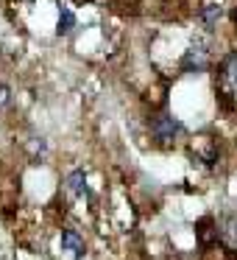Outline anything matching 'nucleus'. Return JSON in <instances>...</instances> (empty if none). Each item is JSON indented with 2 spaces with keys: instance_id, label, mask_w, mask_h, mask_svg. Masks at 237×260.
Here are the masks:
<instances>
[{
  "instance_id": "obj_1",
  "label": "nucleus",
  "mask_w": 237,
  "mask_h": 260,
  "mask_svg": "<svg viewBox=\"0 0 237 260\" xmlns=\"http://www.w3.org/2000/svg\"><path fill=\"white\" fill-rule=\"evenodd\" d=\"M151 135L159 146H170L181 135V123L176 118H170V115H156L151 120Z\"/></svg>"
},
{
  "instance_id": "obj_2",
  "label": "nucleus",
  "mask_w": 237,
  "mask_h": 260,
  "mask_svg": "<svg viewBox=\"0 0 237 260\" xmlns=\"http://www.w3.org/2000/svg\"><path fill=\"white\" fill-rule=\"evenodd\" d=\"M207 62H209V51H207V45L204 42H195V45H190V51L184 53V59H181V70H204L207 68Z\"/></svg>"
},
{
  "instance_id": "obj_3",
  "label": "nucleus",
  "mask_w": 237,
  "mask_h": 260,
  "mask_svg": "<svg viewBox=\"0 0 237 260\" xmlns=\"http://www.w3.org/2000/svg\"><path fill=\"white\" fill-rule=\"evenodd\" d=\"M62 249L70 252L75 260L84 257V241H81V235L75 230H62Z\"/></svg>"
},
{
  "instance_id": "obj_4",
  "label": "nucleus",
  "mask_w": 237,
  "mask_h": 260,
  "mask_svg": "<svg viewBox=\"0 0 237 260\" xmlns=\"http://www.w3.org/2000/svg\"><path fill=\"white\" fill-rule=\"evenodd\" d=\"M220 76H223V81L231 87V90H237V51H231L229 56L223 59V64H220Z\"/></svg>"
},
{
  "instance_id": "obj_5",
  "label": "nucleus",
  "mask_w": 237,
  "mask_h": 260,
  "mask_svg": "<svg viewBox=\"0 0 237 260\" xmlns=\"http://www.w3.org/2000/svg\"><path fill=\"white\" fill-rule=\"evenodd\" d=\"M220 14H223V12H220V6H218V3H207V6H204L201 12H198V20L204 23V28H207V31H212L215 25H218Z\"/></svg>"
},
{
  "instance_id": "obj_6",
  "label": "nucleus",
  "mask_w": 237,
  "mask_h": 260,
  "mask_svg": "<svg viewBox=\"0 0 237 260\" xmlns=\"http://www.w3.org/2000/svg\"><path fill=\"white\" fill-rule=\"evenodd\" d=\"M67 190L73 193V196H87V176H84V171H73V174L67 176Z\"/></svg>"
},
{
  "instance_id": "obj_7",
  "label": "nucleus",
  "mask_w": 237,
  "mask_h": 260,
  "mask_svg": "<svg viewBox=\"0 0 237 260\" xmlns=\"http://www.w3.org/2000/svg\"><path fill=\"white\" fill-rule=\"evenodd\" d=\"M212 218H201L195 224V235H198V241H201V246H207L212 238H218V230H212Z\"/></svg>"
},
{
  "instance_id": "obj_8",
  "label": "nucleus",
  "mask_w": 237,
  "mask_h": 260,
  "mask_svg": "<svg viewBox=\"0 0 237 260\" xmlns=\"http://www.w3.org/2000/svg\"><path fill=\"white\" fill-rule=\"evenodd\" d=\"M75 28V17H73V12H70L67 6H59V34H70V31Z\"/></svg>"
},
{
  "instance_id": "obj_9",
  "label": "nucleus",
  "mask_w": 237,
  "mask_h": 260,
  "mask_svg": "<svg viewBox=\"0 0 237 260\" xmlns=\"http://www.w3.org/2000/svg\"><path fill=\"white\" fill-rule=\"evenodd\" d=\"M231 17H234V23H237V12H234V14H231Z\"/></svg>"
}]
</instances>
